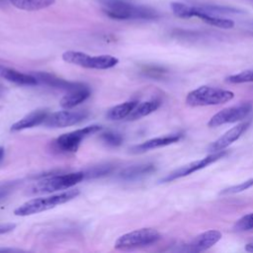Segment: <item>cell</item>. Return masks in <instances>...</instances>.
<instances>
[{
	"instance_id": "cell-1",
	"label": "cell",
	"mask_w": 253,
	"mask_h": 253,
	"mask_svg": "<svg viewBox=\"0 0 253 253\" xmlns=\"http://www.w3.org/2000/svg\"><path fill=\"white\" fill-rule=\"evenodd\" d=\"M103 11L116 20H154L159 14L153 8L134 5L121 0H101Z\"/></svg>"
},
{
	"instance_id": "cell-2",
	"label": "cell",
	"mask_w": 253,
	"mask_h": 253,
	"mask_svg": "<svg viewBox=\"0 0 253 253\" xmlns=\"http://www.w3.org/2000/svg\"><path fill=\"white\" fill-rule=\"evenodd\" d=\"M80 194L78 189H71L58 194H53L46 197H41L32 199L21 206H19L14 211V214L18 216H27L36 214L47 210H50L56 206L65 204L73 199H75Z\"/></svg>"
},
{
	"instance_id": "cell-3",
	"label": "cell",
	"mask_w": 253,
	"mask_h": 253,
	"mask_svg": "<svg viewBox=\"0 0 253 253\" xmlns=\"http://www.w3.org/2000/svg\"><path fill=\"white\" fill-rule=\"evenodd\" d=\"M84 179V172H70L43 177L37 182L31 189V194H49L56 191L71 188Z\"/></svg>"
},
{
	"instance_id": "cell-4",
	"label": "cell",
	"mask_w": 253,
	"mask_h": 253,
	"mask_svg": "<svg viewBox=\"0 0 253 253\" xmlns=\"http://www.w3.org/2000/svg\"><path fill=\"white\" fill-rule=\"evenodd\" d=\"M234 93L221 88L201 86L191 91L186 97L187 105L191 107H204L220 105L232 100Z\"/></svg>"
},
{
	"instance_id": "cell-5",
	"label": "cell",
	"mask_w": 253,
	"mask_h": 253,
	"mask_svg": "<svg viewBox=\"0 0 253 253\" xmlns=\"http://www.w3.org/2000/svg\"><path fill=\"white\" fill-rule=\"evenodd\" d=\"M62 59L70 64L89 69H109L118 64L119 59L110 54L91 56L82 51L67 50L62 53Z\"/></svg>"
},
{
	"instance_id": "cell-6",
	"label": "cell",
	"mask_w": 253,
	"mask_h": 253,
	"mask_svg": "<svg viewBox=\"0 0 253 253\" xmlns=\"http://www.w3.org/2000/svg\"><path fill=\"white\" fill-rule=\"evenodd\" d=\"M161 238L160 233L154 228H140L121 235L115 242L118 250H131L156 243Z\"/></svg>"
},
{
	"instance_id": "cell-7",
	"label": "cell",
	"mask_w": 253,
	"mask_h": 253,
	"mask_svg": "<svg viewBox=\"0 0 253 253\" xmlns=\"http://www.w3.org/2000/svg\"><path fill=\"white\" fill-rule=\"evenodd\" d=\"M253 110L251 103H241L232 107H227L213 115L209 121L208 125L211 127L219 126L226 124L237 123L245 120Z\"/></svg>"
},
{
	"instance_id": "cell-8",
	"label": "cell",
	"mask_w": 253,
	"mask_h": 253,
	"mask_svg": "<svg viewBox=\"0 0 253 253\" xmlns=\"http://www.w3.org/2000/svg\"><path fill=\"white\" fill-rule=\"evenodd\" d=\"M101 129H102V126L99 125L87 126L85 127H82V128H79L76 130H72V131H69V132L59 135L55 139L54 144H55L56 148L59 149L60 151L75 152L78 149L82 139L86 138L87 136H89L91 134L98 132Z\"/></svg>"
},
{
	"instance_id": "cell-9",
	"label": "cell",
	"mask_w": 253,
	"mask_h": 253,
	"mask_svg": "<svg viewBox=\"0 0 253 253\" xmlns=\"http://www.w3.org/2000/svg\"><path fill=\"white\" fill-rule=\"evenodd\" d=\"M227 154L226 150H221V151H217V152H212L211 154H209L208 156L200 159V160H196L193 162H190L184 166H181L175 170H173L172 172H170L169 174H167L166 176H164L160 182L161 183H168V182H172L174 180L180 179L182 177H186L196 171H199L201 169H204L205 167L209 166L211 163L216 162L217 160L223 158L225 155Z\"/></svg>"
},
{
	"instance_id": "cell-10",
	"label": "cell",
	"mask_w": 253,
	"mask_h": 253,
	"mask_svg": "<svg viewBox=\"0 0 253 253\" xmlns=\"http://www.w3.org/2000/svg\"><path fill=\"white\" fill-rule=\"evenodd\" d=\"M88 116L89 113L86 110L71 111L70 109H65L64 111L48 114L42 125L47 127H66L80 124Z\"/></svg>"
},
{
	"instance_id": "cell-11",
	"label": "cell",
	"mask_w": 253,
	"mask_h": 253,
	"mask_svg": "<svg viewBox=\"0 0 253 253\" xmlns=\"http://www.w3.org/2000/svg\"><path fill=\"white\" fill-rule=\"evenodd\" d=\"M221 232L215 229L207 230L199 235H197L193 240L189 243L184 244L179 251L185 252H203L211 247H212L215 243H217L221 239Z\"/></svg>"
},
{
	"instance_id": "cell-12",
	"label": "cell",
	"mask_w": 253,
	"mask_h": 253,
	"mask_svg": "<svg viewBox=\"0 0 253 253\" xmlns=\"http://www.w3.org/2000/svg\"><path fill=\"white\" fill-rule=\"evenodd\" d=\"M251 122L250 121H244L237 126L231 127L228 129L226 132H224L220 137H218L215 141H213L209 147L208 151L212 153V152H217L221 151L227 146H229L232 142L237 140L250 126Z\"/></svg>"
},
{
	"instance_id": "cell-13",
	"label": "cell",
	"mask_w": 253,
	"mask_h": 253,
	"mask_svg": "<svg viewBox=\"0 0 253 253\" xmlns=\"http://www.w3.org/2000/svg\"><path fill=\"white\" fill-rule=\"evenodd\" d=\"M155 170H156V166L151 162L132 164L124 168L118 174V178L125 182L139 181L151 175L153 172H155Z\"/></svg>"
},
{
	"instance_id": "cell-14",
	"label": "cell",
	"mask_w": 253,
	"mask_h": 253,
	"mask_svg": "<svg viewBox=\"0 0 253 253\" xmlns=\"http://www.w3.org/2000/svg\"><path fill=\"white\" fill-rule=\"evenodd\" d=\"M182 136H183L182 133H171L168 135L151 138L142 143L131 146L129 148V152L132 154H141V153H144V152L152 150V149L160 148V147L175 143V142L179 141L182 138Z\"/></svg>"
},
{
	"instance_id": "cell-15",
	"label": "cell",
	"mask_w": 253,
	"mask_h": 253,
	"mask_svg": "<svg viewBox=\"0 0 253 253\" xmlns=\"http://www.w3.org/2000/svg\"><path fill=\"white\" fill-rule=\"evenodd\" d=\"M34 76L38 79L39 83H42L43 85L56 88V89H61V90H66V91H72L75 89H78L85 84L79 83V82H72L68 81L62 78H59L55 76L54 74H50L47 72H36Z\"/></svg>"
},
{
	"instance_id": "cell-16",
	"label": "cell",
	"mask_w": 253,
	"mask_h": 253,
	"mask_svg": "<svg viewBox=\"0 0 253 253\" xmlns=\"http://www.w3.org/2000/svg\"><path fill=\"white\" fill-rule=\"evenodd\" d=\"M0 78L21 86H35L39 84V81L34 74L23 73L2 64H0Z\"/></svg>"
},
{
	"instance_id": "cell-17",
	"label": "cell",
	"mask_w": 253,
	"mask_h": 253,
	"mask_svg": "<svg viewBox=\"0 0 253 253\" xmlns=\"http://www.w3.org/2000/svg\"><path fill=\"white\" fill-rule=\"evenodd\" d=\"M47 115H48V112H47V110H44V109L33 111L30 114L23 117L22 119H20L15 124H13L11 126L10 129L12 131H19V130H23V129H27V128H31V127L40 126V125L43 124Z\"/></svg>"
},
{
	"instance_id": "cell-18",
	"label": "cell",
	"mask_w": 253,
	"mask_h": 253,
	"mask_svg": "<svg viewBox=\"0 0 253 253\" xmlns=\"http://www.w3.org/2000/svg\"><path fill=\"white\" fill-rule=\"evenodd\" d=\"M90 94H91L90 89L86 85H84L78 89L68 91V93L61 98V100L59 102L60 107L63 109H72V108L78 106L79 104L83 103L85 100H87L89 98Z\"/></svg>"
},
{
	"instance_id": "cell-19",
	"label": "cell",
	"mask_w": 253,
	"mask_h": 253,
	"mask_svg": "<svg viewBox=\"0 0 253 253\" xmlns=\"http://www.w3.org/2000/svg\"><path fill=\"white\" fill-rule=\"evenodd\" d=\"M171 10L176 17L182 19H189L193 17L199 18L203 14H209L204 6H190L181 2H172Z\"/></svg>"
},
{
	"instance_id": "cell-20",
	"label": "cell",
	"mask_w": 253,
	"mask_h": 253,
	"mask_svg": "<svg viewBox=\"0 0 253 253\" xmlns=\"http://www.w3.org/2000/svg\"><path fill=\"white\" fill-rule=\"evenodd\" d=\"M161 105V101L158 99H152L148 100L142 103H138L135 108L132 110V112L128 115L126 118L127 121H136L143 117L148 116L149 114L156 111Z\"/></svg>"
},
{
	"instance_id": "cell-21",
	"label": "cell",
	"mask_w": 253,
	"mask_h": 253,
	"mask_svg": "<svg viewBox=\"0 0 253 253\" xmlns=\"http://www.w3.org/2000/svg\"><path fill=\"white\" fill-rule=\"evenodd\" d=\"M137 104L138 102L136 100H129V101L124 102L120 105H117L109 109L106 117L111 121H120L125 118H127Z\"/></svg>"
},
{
	"instance_id": "cell-22",
	"label": "cell",
	"mask_w": 253,
	"mask_h": 253,
	"mask_svg": "<svg viewBox=\"0 0 253 253\" xmlns=\"http://www.w3.org/2000/svg\"><path fill=\"white\" fill-rule=\"evenodd\" d=\"M13 6L25 11L45 9L55 3V0H8Z\"/></svg>"
},
{
	"instance_id": "cell-23",
	"label": "cell",
	"mask_w": 253,
	"mask_h": 253,
	"mask_svg": "<svg viewBox=\"0 0 253 253\" xmlns=\"http://www.w3.org/2000/svg\"><path fill=\"white\" fill-rule=\"evenodd\" d=\"M115 168L116 166L112 163H102L99 165L92 166L83 171L84 179H96L108 176L115 170Z\"/></svg>"
},
{
	"instance_id": "cell-24",
	"label": "cell",
	"mask_w": 253,
	"mask_h": 253,
	"mask_svg": "<svg viewBox=\"0 0 253 253\" xmlns=\"http://www.w3.org/2000/svg\"><path fill=\"white\" fill-rule=\"evenodd\" d=\"M203 22L214 26L217 28L221 29H231L234 27V22L230 19H225V18H220L215 15H210V14H203L199 17Z\"/></svg>"
},
{
	"instance_id": "cell-25",
	"label": "cell",
	"mask_w": 253,
	"mask_h": 253,
	"mask_svg": "<svg viewBox=\"0 0 253 253\" xmlns=\"http://www.w3.org/2000/svg\"><path fill=\"white\" fill-rule=\"evenodd\" d=\"M101 139L105 144H107L108 146H111V147L120 146L124 142V136L120 132L113 131V130H109V131L102 133Z\"/></svg>"
},
{
	"instance_id": "cell-26",
	"label": "cell",
	"mask_w": 253,
	"mask_h": 253,
	"mask_svg": "<svg viewBox=\"0 0 253 253\" xmlns=\"http://www.w3.org/2000/svg\"><path fill=\"white\" fill-rule=\"evenodd\" d=\"M225 81L230 84H242V83L253 82V69L244 70L237 74L230 75L225 79Z\"/></svg>"
},
{
	"instance_id": "cell-27",
	"label": "cell",
	"mask_w": 253,
	"mask_h": 253,
	"mask_svg": "<svg viewBox=\"0 0 253 253\" xmlns=\"http://www.w3.org/2000/svg\"><path fill=\"white\" fill-rule=\"evenodd\" d=\"M233 229L238 232L253 230V212L240 217L233 225Z\"/></svg>"
},
{
	"instance_id": "cell-28",
	"label": "cell",
	"mask_w": 253,
	"mask_h": 253,
	"mask_svg": "<svg viewBox=\"0 0 253 253\" xmlns=\"http://www.w3.org/2000/svg\"><path fill=\"white\" fill-rule=\"evenodd\" d=\"M253 187V178L249 179L247 181H244L238 185H234V186H230L228 188L223 189L220 192V195H232V194H237L240 192H243L249 188Z\"/></svg>"
},
{
	"instance_id": "cell-29",
	"label": "cell",
	"mask_w": 253,
	"mask_h": 253,
	"mask_svg": "<svg viewBox=\"0 0 253 253\" xmlns=\"http://www.w3.org/2000/svg\"><path fill=\"white\" fill-rule=\"evenodd\" d=\"M18 180L13 181H6L0 184V203L7 199L16 189V187L19 185Z\"/></svg>"
},
{
	"instance_id": "cell-30",
	"label": "cell",
	"mask_w": 253,
	"mask_h": 253,
	"mask_svg": "<svg viewBox=\"0 0 253 253\" xmlns=\"http://www.w3.org/2000/svg\"><path fill=\"white\" fill-rule=\"evenodd\" d=\"M15 227H16L15 223H0V235L14 230Z\"/></svg>"
},
{
	"instance_id": "cell-31",
	"label": "cell",
	"mask_w": 253,
	"mask_h": 253,
	"mask_svg": "<svg viewBox=\"0 0 253 253\" xmlns=\"http://www.w3.org/2000/svg\"><path fill=\"white\" fill-rule=\"evenodd\" d=\"M21 249L15 248H0V252H21Z\"/></svg>"
},
{
	"instance_id": "cell-32",
	"label": "cell",
	"mask_w": 253,
	"mask_h": 253,
	"mask_svg": "<svg viewBox=\"0 0 253 253\" xmlns=\"http://www.w3.org/2000/svg\"><path fill=\"white\" fill-rule=\"evenodd\" d=\"M4 157H5V150H4V148L2 146H0V164L4 160Z\"/></svg>"
},
{
	"instance_id": "cell-33",
	"label": "cell",
	"mask_w": 253,
	"mask_h": 253,
	"mask_svg": "<svg viewBox=\"0 0 253 253\" xmlns=\"http://www.w3.org/2000/svg\"><path fill=\"white\" fill-rule=\"evenodd\" d=\"M245 250H246V251H248V252H253V242L246 244V246H245Z\"/></svg>"
},
{
	"instance_id": "cell-34",
	"label": "cell",
	"mask_w": 253,
	"mask_h": 253,
	"mask_svg": "<svg viewBox=\"0 0 253 253\" xmlns=\"http://www.w3.org/2000/svg\"><path fill=\"white\" fill-rule=\"evenodd\" d=\"M2 91H3V89H2V87H1V86H0V95H1V94H2Z\"/></svg>"
}]
</instances>
